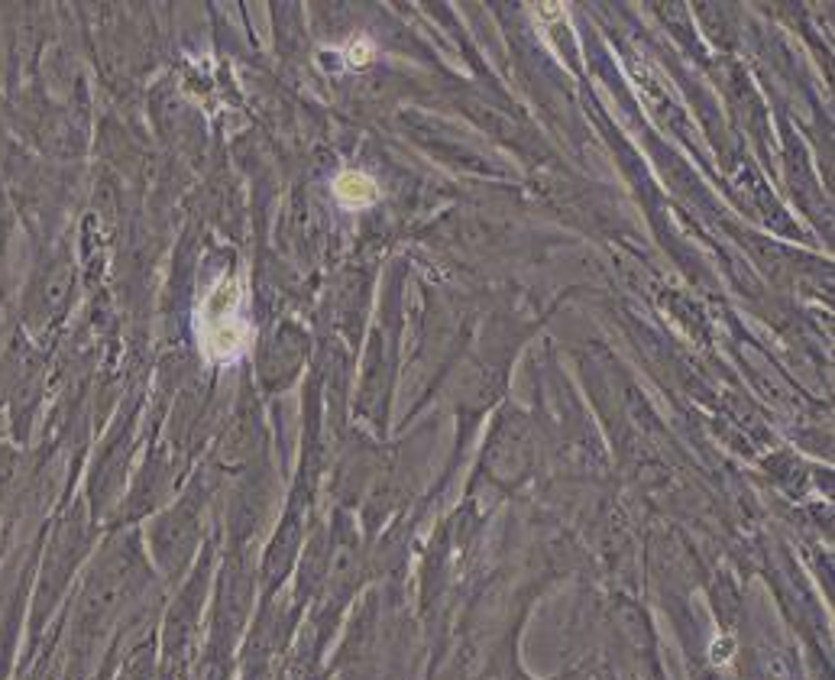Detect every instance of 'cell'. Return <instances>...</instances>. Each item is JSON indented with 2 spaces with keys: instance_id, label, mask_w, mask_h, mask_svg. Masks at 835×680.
I'll return each mask as SVG.
<instances>
[{
  "instance_id": "1",
  "label": "cell",
  "mask_w": 835,
  "mask_h": 680,
  "mask_svg": "<svg viewBox=\"0 0 835 680\" xmlns=\"http://www.w3.org/2000/svg\"><path fill=\"white\" fill-rule=\"evenodd\" d=\"M334 198L347 208H369L379 198V185L366 172H340L334 182Z\"/></svg>"
},
{
  "instance_id": "2",
  "label": "cell",
  "mask_w": 835,
  "mask_h": 680,
  "mask_svg": "<svg viewBox=\"0 0 835 680\" xmlns=\"http://www.w3.org/2000/svg\"><path fill=\"white\" fill-rule=\"evenodd\" d=\"M373 56H376V49H373V43H369L366 36L353 39V43L347 46V59H350L353 65H366V62H373Z\"/></svg>"
}]
</instances>
